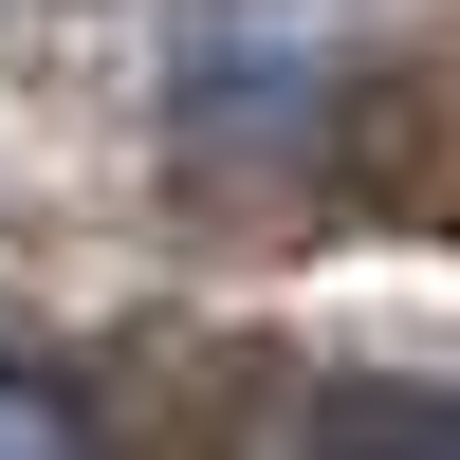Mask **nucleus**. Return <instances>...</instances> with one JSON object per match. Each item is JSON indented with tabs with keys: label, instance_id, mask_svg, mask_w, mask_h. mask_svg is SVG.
I'll use <instances>...</instances> for the list:
<instances>
[{
	"label": "nucleus",
	"instance_id": "obj_1",
	"mask_svg": "<svg viewBox=\"0 0 460 460\" xmlns=\"http://www.w3.org/2000/svg\"><path fill=\"white\" fill-rule=\"evenodd\" d=\"M240 460H460V387H368V368H314V387L258 405Z\"/></svg>",
	"mask_w": 460,
	"mask_h": 460
},
{
	"label": "nucleus",
	"instance_id": "obj_2",
	"mask_svg": "<svg viewBox=\"0 0 460 460\" xmlns=\"http://www.w3.org/2000/svg\"><path fill=\"white\" fill-rule=\"evenodd\" d=\"M0 460H93V424H74L37 368H0Z\"/></svg>",
	"mask_w": 460,
	"mask_h": 460
}]
</instances>
